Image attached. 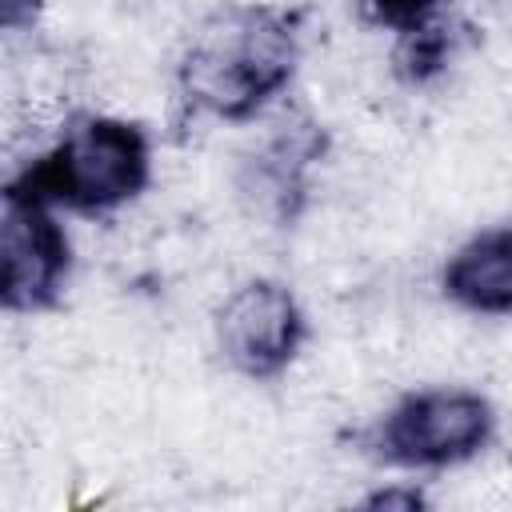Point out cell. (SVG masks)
Wrapping results in <instances>:
<instances>
[{
    "instance_id": "obj_9",
    "label": "cell",
    "mask_w": 512,
    "mask_h": 512,
    "mask_svg": "<svg viewBox=\"0 0 512 512\" xmlns=\"http://www.w3.org/2000/svg\"><path fill=\"white\" fill-rule=\"evenodd\" d=\"M364 8L376 24H388L396 32H412V28L428 24V16L440 8V0H364Z\"/></svg>"
},
{
    "instance_id": "obj_6",
    "label": "cell",
    "mask_w": 512,
    "mask_h": 512,
    "mask_svg": "<svg viewBox=\"0 0 512 512\" xmlns=\"http://www.w3.org/2000/svg\"><path fill=\"white\" fill-rule=\"evenodd\" d=\"M328 152V132L312 116H288L240 160L236 192L240 204L268 220L272 228H288L300 220L312 196V168Z\"/></svg>"
},
{
    "instance_id": "obj_4",
    "label": "cell",
    "mask_w": 512,
    "mask_h": 512,
    "mask_svg": "<svg viewBox=\"0 0 512 512\" xmlns=\"http://www.w3.org/2000/svg\"><path fill=\"white\" fill-rule=\"evenodd\" d=\"M72 272V244L56 208L4 188L0 208V304L32 316L60 304Z\"/></svg>"
},
{
    "instance_id": "obj_10",
    "label": "cell",
    "mask_w": 512,
    "mask_h": 512,
    "mask_svg": "<svg viewBox=\"0 0 512 512\" xmlns=\"http://www.w3.org/2000/svg\"><path fill=\"white\" fill-rule=\"evenodd\" d=\"M36 12H40V0H0V24L8 32L28 28L36 20Z\"/></svg>"
},
{
    "instance_id": "obj_3",
    "label": "cell",
    "mask_w": 512,
    "mask_h": 512,
    "mask_svg": "<svg viewBox=\"0 0 512 512\" xmlns=\"http://www.w3.org/2000/svg\"><path fill=\"white\" fill-rule=\"evenodd\" d=\"M496 432V408L472 388H424L388 408L372 448L392 468H456L476 460Z\"/></svg>"
},
{
    "instance_id": "obj_2",
    "label": "cell",
    "mask_w": 512,
    "mask_h": 512,
    "mask_svg": "<svg viewBox=\"0 0 512 512\" xmlns=\"http://www.w3.org/2000/svg\"><path fill=\"white\" fill-rule=\"evenodd\" d=\"M148 180L152 144L144 128L120 116H84L4 188L52 208L104 216L132 204L148 188Z\"/></svg>"
},
{
    "instance_id": "obj_8",
    "label": "cell",
    "mask_w": 512,
    "mask_h": 512,
    "mask_svg": "<svg viewBox=\"0 0 512 512\" xmlns=\"http://www.w3.org/2000/svg\"><path fill=\"white\" fill-rule=\"evenodd\" d=\"M448 56H452V36L440 24H420L412 32H400V48L392 64L404 84H428L444 72Z\"/></svg>"
},
{
    "instance_id": "obj_7",
    "label": "cell",
    "mask_w": 512,
    "mask_h": 512,
    "mask_svg": "<svg viewBox=\"0 0 512 512\" xmlns=\"http://www.w3.org/2000/svg\"><path fill=\"white\" fill-rule=\"evenodd\" d=\"M444 296L476 316H512V228H488L464 240L444 272Z\"/></svg>"
},
{
    "instance_id": "obj_1",
    "label": "cell",
    "mask_w": 512,
    "mask_h": 512,
    "mask_svg": "<svg viewBox=\"0 0 512 512\" xmlns=\"http://www.w3.org/2000/svg\"><path fill=\"white\" fill-rule=\"evenodd\" d=\"M300 64V16L276 4H228L188 36L176 88L180 100L212 120H252L272 104Z\"/></svg>"
},
{
    "instance_id": "obj_11",
    "label": "cell",
    "mask_w": 512,
    "mask_h": 512,
    "mask_svg": "<svg viewBox=\"0 0 512 512\" xmlns=\"http://www.w3.org/2000/svg\"><path fill=\"white\" fill-rule=\"evenodd\" d=\"M364 504L368 508H408V512H416V508H424V496L416 488H384V492L368 496Z\"/></svg>"
},
{
    "instance_id": "obj_5",
    "label": "cell",
    "mask_w": 512,
    "mask_h": 512,
    "mask_svg": "<svg viewBox=\"0 0 512 512\" xmlns=\"http://www.w3.org/2000/svg\"><path fill=\"white\" fill-rule=\"evenodd\" d=\"M308 316L296 292L280 280H244L216 312L220 356L248 380H276L304 348Z\"/></svg>"
}]
</instances>
